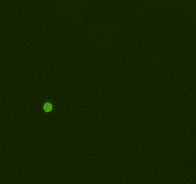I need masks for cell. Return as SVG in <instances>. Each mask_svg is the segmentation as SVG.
Here are the masks:
<instances>
[{
  "mask_svg": "<svg viewBox=\"0 0 196 184\" xmlns=\"http://www.w3.org/2000/svg\"><path fill=\"white\" fill-rule=\"evenodd\" d=\"M61 101L56 97H43L36 102V112L40 120L50 123L58 114Z\"/></svg>",
  "mask_w": 196,
  "mask_h": 184,
  "instance_id": "cell-1",
  "label": "cell"
}]
</instances>
